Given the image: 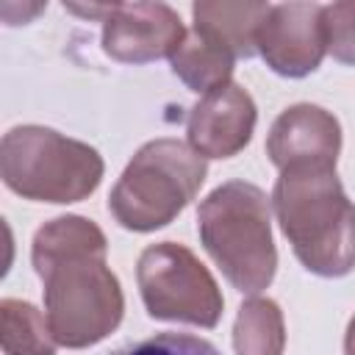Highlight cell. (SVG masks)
Returning a JSON list of instances; mask_svg holds the SVG:
<instances>
[{
    "label": "cell",
    "instance_id": "cell-1",
    "mask_svg": "<svg viewBox=\"0 0 355 355\" xmlns=\"http://www.w3.org/2000/svg\"><path fill=\"white\" fill-rule=\"evenodd\" d=\"M105 252V233L78 214L55 216L33 233L31 263L44 286V316L58 347L86 349L119 327L125 294Z\"/></svg>",
    "mask_w": 355,
    "mask_h": 355
},
{
    "label": "cell",
    "instance_id": "cell-16",
    "mask_svg": "<svg viewBox=\"0 0 355 355\" xmlns=\"http://www.w3.org/2000/svg\"><path fill=\"white\" fill-rule=\"evenodd\" d=\"M111 355H222L208 338L191 333H155L136 344L119 347Z\"/></svg>",
    "mask_w": 355,
    "mask_h": 355
},
{
    "label": "cell",
    "instance_id": "cell-9",
    "mask_svg": "<svg viewBox=\"0 0 355 355\" xmlns=\"http://www.w3.org/2000/svg\"><path fill=\"white\" fill-rule=\"evenodd\" d=\"M258 108L252 94L239 83H225L202 94L186 119L189 147L202 158H233L239 155L255 130Z\"/></svg>",
    "mask_w": 355,
    "mask_h": 355
},
{
    "label": "cell",
    "instance_id": "cell-3",
    "mask_svg": "<svg viewBox=\"0 0 355 355\" xmlns=\"http://www.w3.org/2000/svg\"><path fill=\"white\" fill-rule=\"evenodd\" d=\"M197 233L225 280L241 294L272 286L277 250L272 239V200L250 180L216 186L197 208Z\"/></svg>",
    "mask_w": 355,
    "mask_h": 355
},
{
    "label": "cell",
    "instance_id": "cell-4",
    "mask_svg": "<svg viewBox=\"0 0 355 355\" xmlns=\"http://www.w3.org/2000/svg\"><path fill=\"white\" fill-rule=\"evenodd\" d=\"M103 155L44 125H17L0 141V178L6 189L33 202L69 205L97 191Z\"/></svg>",
    "mask_w": 355,
    "mask_h": 355
},
{
    "label": "cell",
    "instance_id": "cell-14",
    "mask_svg": "<svg viewBox=\"0 0 355 355\" xmlns=\"http://www.w3.org/2000/svg\"><path fill=\"white\" fill-rule=\"evenodd\" d=\"M0 344L6 355H55V338L47 316L25 302L6 297L0 302Z\"/></svg>",
    "mask_w": 355,
    "mask_h": 355
},
{
    "label": "cell",
    "instance_id": "cell-11",
    "mask_svg": "<svg viewBox=\"0 0 355 355\" xmlns=\"http://www.w3.org/2000/svg\"><path fill=\"white\" fill-rule=\"evenodd\" d=\"M272 3H230V0H200L191 6L194 31L205 33L236 58L258 55V31Z\"/></svg>",
    "mask_w": 355,
    "mask_h": 355
},
{
    "label": "cell",
    "instance_id": "cell-12",
    "mask_svg": "<svg viewBox=\"0 0 355 355\" xmlns=\"http://www.w3.org/2000/svg\"><path fill=\"white\" fill-rule=\"evenodd\" d=\"M233 64H236V55L230 50H225L222 44H216L214 39H208L194 28L186 33L183 44L169 58L172 72L197 94H208L230 83Z\"/></svg>",
    "mask_w": 355,
    "mask_h": 355
},
{
    "label": "cell",
    "instance_id": "cell-13",
    "mask_svg": "<svg viewBox=\"0 0 355 355\" xmlns=\"http://www.w3.org/2000/svg\"><path fill=\"white\" fill-rule=\"evenodd\" d=\"M283 349H286V322L280 305L269 297L244 300L233 322V352L283 355Z\"/></svg>",
    "mask_w": 355,
    "mask_h": 355
},
{
    "label": "cell",
    "instance_id": "cell-6",
    "mask_svg": "<svg viewBox=\"0 0 355 355\" xmlns=\"http://www.w3.org/2000/svg\"><path fill=\"white\" fill-rule=\"evenodd\" d=\"M141 302L153 319L194 327H216L225 297L208 266L178 241H158L141 250L136 263Z\"/></svg>",
    "mask_w": 355,
    "mask_h": 355
},
{
    "label": "cell",
    "instance_id": "cell-5",
    "mask_svg": "<svg viewBox=\"0 0 355 355\" xmlns=\"http://www.w3.org/2000/svg\"><path fill=\"white\" fill-rule=\"evenodd\" d=\"M208 164L178 139H153L136 150L108 194L111 216L133 233H153L178 219L205 183Z\"/></svg>",
    "mask_w": 355,
    "mask_h": 355
},
{
    "label": "cell",
    "instance_id": "cell-17",
    "mask_svg": "<svg viewBox=\"0 0 355 355\" xmlns=\"http://www.w3.org/2000/svg\"><path fill=\"white\" fill-rule=\"evenodd\" d=\"M344 355H355V316L349 319L347 333H344Z\"/></svg>",
    "mask_w": 355,
    "mask_h": 355
},
{
    "label": "cell",
    "instance_id": "cell-10",
    "mask_svg": "<svg viewBox=\"0 0 355 355\" xmlns=\"http://www.w3.org/2000/svg\"><path fill=\"white\" fill-rule=\"evenodd\" d=\"M341 153L338 119L313 103H297L277 114L266 136V155L283 172L291 166H333Z\"/></svg>",
    "mask_w": 355,
    "mask_h": 355
},
{
    "label": "cell",
    "instance_id": "cell-8",
    "mask_svg": "<svg viewBox=\"0 0 355 355\" xmlns=\"http://www.w3.org/2000/svg\"><path fill=\"white\" fill-rule=\"evenodd\" d=\"M324 6L319 3H277L258 31V55L283 78H305L319 69L324 42Z\"/></svg>",
    "mask_w": 355,
    "mask_h": 355
},
{
    "label": "cell",
    "instance_id": "cell-15",
    "mask_svg": "<svg viewBox=\"0 0 355 355\" xmlns=\"http://www.w3.org/2000/svg\"><path fill=\"white\" fill-rule=\"evenodd\" d=\"M327 53L338 64L355 67V3H330L322 11Z\"/></svg>",
    "mask_w": 355,
    "mask_h": 355
},
{
    "label": "cell",
    "instance_id": "cell-2",
    "mask_svg": "<svg viewBox=\"0 0 355 355\" xmlns=\"http://www.w3.org/2000/svg\"><path fill=\"white\" fill-rule=\"evenodd\" d=\"M269 200L283 236L311 275L344 277L355 269V202L333 166L283 169Z\"/></svg>",
    "mask_w": 355,
    "mask_h": 355
},
{
    "label": "cell",
    "instance_id": "cell-7",
    "mask_svg": "<svg viewBox=\"0 0 355 355\" xmlns=\"http://www.w3.org/2000/svg\"><path fill=\"white\" fill-rule=\"evenodd\" d=\"M180 14L166 3H114L103 19V53L119 64L172 58L183 44Z\"/></svg>",
    "mask_w": 355,
    "mask_h": 355
}]
</instances>
